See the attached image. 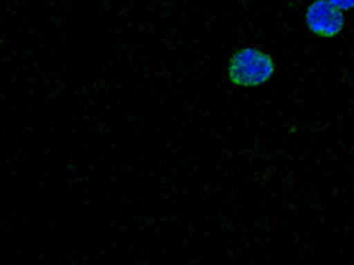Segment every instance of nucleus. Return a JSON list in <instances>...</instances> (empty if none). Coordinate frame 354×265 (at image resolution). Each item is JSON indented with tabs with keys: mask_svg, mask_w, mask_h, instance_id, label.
<instances>
[{
	"mask_svg": "<svg viewBox=\"0 0 354 265\" xmlns=\"http://www.w3.org/2000/svg\"><path fill=\"white\" fill-rule=\"evenodd\" d=\"M274 62L270 55L255 48H243L230 59V81L241 87H257L273 77Z\"/></svg>",
	"mask_w": 354,
	"mask_h": 265,
	"instance_id": "f257e3e1",
	"label": "nucleus"
},
{
	"mask_svg": "<svg viewBox=\"0 0 354 265\" xmlns=\"http://www.w3.org/2000/svg\"><path fill=\"white\" fill-rule=\"evenodd\" d=\"M344 11L335 8L328 0H315L306 11V25L321 37L337 36L344 27Z\"/></svg>",
	"mask_w": 354,
	"mask_h": 265,
	"instance_id": "f03ea898",
	"label": "nucleus"
},
{
	"mask_svg": "<svg viewBox=\"0 0 354 265\" xmlns=\"http://www.w3.org/2000/svg\"><path fill=\"white\" fill-rule=\"evenodd\" d=\"M330 4H333L335 8L340 9V11H349L354 8V0H328Z\"/></svg>",
	"mask_w": 354,
	"mask_h": 265,
	"instance_id": "7ed1b4c3",
	"label": "nucleus"
}]
</instances>
